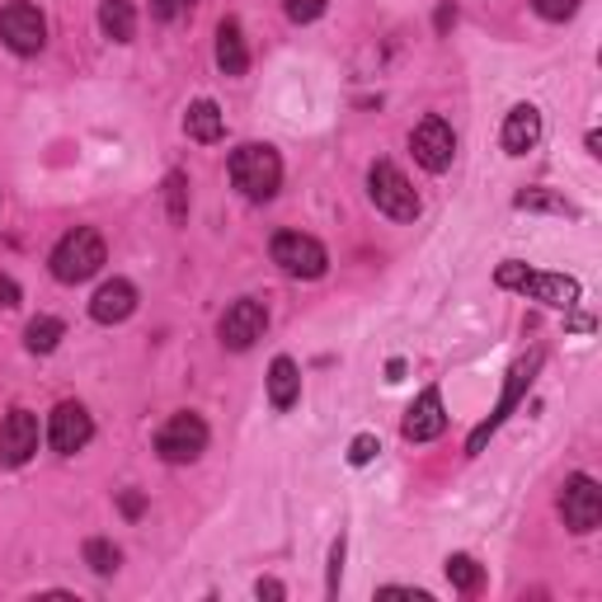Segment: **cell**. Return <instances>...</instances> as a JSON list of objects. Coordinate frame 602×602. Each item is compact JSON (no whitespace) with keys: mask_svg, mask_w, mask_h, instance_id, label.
Listing matches in <instances>:
<instances>
[{"mask_svg":"<svg viewBox=\"0 0 602 602\" xmlns=\"http://www.w3.org/2000/svg\"><path fill=\"white\" fill-rule=\"evenodd\" d=\"M231 184L240 189V198H250V203H268V198L278 193L283 184V161L274 147H264V141H246V147L231 151Z\"/></svg>","mask_w":602,"mask_h":602,"instance_id":"6da1fadb","label":"cell"},{"mask_svg":"<svg viewBox=\"0 0 602 602\" xmlns=\"http://www.w3.org/2000/svg\"><path fill=\"white\" fill-rule=\"evenodd\" d=\"M494 283H499V288H509V292L532 297V301H547V306H555V311H569L579 301V278H569V274H537V268H527L518 260L499 264Z\"/></svg>","mask_w":602,"mask_h":602,"instance_id":"7a4b0ae2","label":"cell"},{"mask_svg":"<svg viewBox=\"0 0 602 602\" xmlns=\"http://www.w3.org/2000/svg\"><path fill=\"white\" fill-rule=\"evenodd\" d=\"M104 236L95 231V226H76V231H66L62 240H57V250H52V278L57 283H85V278H95L99 268H104Z\"/></svg>","mask_w":602,"mask_h":602,"instance_id":"3957f363","label":"cell"},{"mask_svg":"<svg viewBox=\"0 0 602 602\" xmlns=\"http://www.w3.org/2000/svg\"><path fill=\"white\" fill-rule=\"evenodd\" d=\"M537 367H541V349H532L527 358H518V363L509 367V381H504V391H499V405L490 410V419H485V424H476V434H471V442H466V452H471V456H476V452H485V442H490V438L499 434V424H504L509 414L518 410V400H523V391H527V386H532Z\"/></svg>","mask_w":602,"mask_h":602,"instance_id":"277c9868","label":"cell"},{"mask_svg":"<svg viewBox=\"0 0 602 602\" xmlns=\"http://www.w3.org/2000/svg\"><path fill=\"white\" fill-rule=\"evenodd\" d=\"M367 193H372V203H377V212H386L391 222H414L424 208L419 193L410 189V179L400 175L391 161H377L367 170Z\"/></svg>","mask_w":602,"mask_h":602,"instance_id":"5b68a950","label":"cell"},{"mask_svg":"<svg viewBox=\"0 0 602 602\" xmlns=\"http://www.w3.org/2000/svg\"><path fill=\"white\" fill-rule=\"evenodd\" d=\"M155 452H161V462H170V466L198 462V456L208 452V424L198 419L193 410L175 414V419H165L161 434H155Z\"/></svg>","mask_w":602,"mask_h":602,"instance_id":"8992f818","label":"cell"},{"mask_svg":"<svg viewBox=\"0 0 602 602\" xmlns=\"http://www.w3.org/2000/svg\"><path fill=\"white\" fill-rule=\"evenodd\" d=\"M268 254H274V264L283 268L288 278H321L329 268V254L315 236H301V231H278L274 246H268Z\"/></svg>","mask_w":602,"mask_h":602,"instance_id":"52a82bcc","label":"cell"},{"mask_svg":"<svg viewBox=\"0 0 602 602\" xmlns=\"http://www.w3.org/2000/svg\"><path fill=\"white\" fill-rule=\"evenodd\" d=\"M0 38H5L10 52L34 57V52H42V42H48V20H42V10L28 5V0H10V5L0 10Z\"/></svg>","mask_w":602,"mask_h":602,"instance_id":"ba28073f","label":"cell"},{"mask_svg":"<svg viewBox=\"0 0 602 602\" xmlns=\"http://www.w3.org/2000/svg\"><path fill=\"white\" fill-rule=\"evenodd\" d=\"M264 329H268V311L254 297H240V301L226 306L217 335L231 353H246V349H254V339H264Z\"/></svg>","mask_w":602,"mask_h":602,"instance_id":"9c48e42d","label":"cell"},{"mask_svg":"<svg viewBox=\"0 0 602 602\" xmlns=\"http://www.w3.org/2000/svg\"><path fill=\"white\" fill-rule=\"evenodd\" d=\"M561 518L569 532H593L602 523V490L593 476H569L565 480V494H561Z\"/></svg>","mask_w":602,"mask_h":602,"instance_id":"30bf717a","label":"cell"},{"mask_svg":"<svg viewBox=\"0 0 602 602\" xmlns=\"http://www.w3.org/2000/svg\"><path fill=\"white\" fill-rule=\"evenodd\" d=\"M410 151H414V161H419L428 175H442V170L452 165V155H456V137H452V127L434 113V118H424L410 133Z\"/></svg>","mask_w":602,"mask_h":602,"instance_id":"8fae6325","label":"cell"},{"mask_svg":"<svg viewBox=\"0 0 602 602\" xmlns=\"http://www.w3.org/2000/svg\"><path fill=\"white\" fill-rule=\"evenodd\" d=\"M95 438V419H90V410L76 405V400H62V405L52 410V424H48V442L62 456H76L85 442Z\"/></svg>","mask_w":602,"mask_h":602,"instance_id":"7c38bea8","label":"cell"},{"mask_svg":"<svg viewBox=\"0 0 602 602\" xmlns=\"http://www.w3.org/2000/svg\"><path fill=\"white\" fill-rule=\"evenodd\" d=\"M38 419L28 410H10L0 424V466H24L38 452Z\"/></svg>","mask_w":602,"mask_h":602,"instance_id":"4fadbf2b","label":"cell"},{"mask_svg":"<svg viewBox=\"0 0 602 602\" xmlns=\"http://www.w3.org/2000/svg\"><path fill=\"white\" fill-rule=\"evenodd\" d=\"M442 428H448V410H442V391L438 386H428L419 391V400L405 410V424H400V434L405 442H434L442 438Z\"/></svg>","mask_w":602,"mask_h":602,"instance_id":"5bb4252c","label":"cell"},{"mask_svg":"<svg viewBox=\"0 0 602 602\" xmlns=\"http://www.w3.org/2000/svg\"><path fill=\"white\" fill-rule=\"evenodd\" d=\"M133 311H137V288L127 278H113L90 297V315L99 325H123Z\"/></svg>","mask_w":602,"mask_h":602,"instance_id":"9a60e30c","label":"cell"},{"mask_svg":"<svg viewBox=\"0 0 602 602\" xmlns=\"http://www.w3.org/2000/svg\"><path fill=\"white\" fill-rule=\"evenodd\" d=\"M499 141H504L509 155H527V151H532L537 141H541V113H537V104H513Z\"/></svg>","mask_w":602,"mask_h":602,"instance_id":"2e32d148","label":"cell"},{"mask_svg":"<svg viewBox=\"0 0 602 602\" xmlns=\"http://www.w3.org/2000/svg\"><path fill=\"white\" fill-rule=\"evenodd\" d=\"M217 66H222V76H246L250 71V48H246V38H240L236 20L217 24Z\"/></svg>","mask_w":602,"mask_h":602,"instance_id":"e0dca14e","label":"cell"},{"mask_svg":"<svg viewBox=\"0 0 602 602\" xmlns=\"http://www.w3.org/2000/svg\"><path fill=\"white\" fill-rule=\"evenodd\" d=\"M301 400V372L292 358H274V367H268V405L274 410H292Z\"/></svg>","mask_w":602,"mask_h":602,"instance_id":"ac0fdd59","label":"cell"},{"mask_svg":"<svg viewBox=\"0 0 602 602\" xmlns=\"http://www.w3.org/2000/svg\"><path fill=\"white\" fill-rule=\"evenodd\" d=\"M184 133H189L193 141H222V133H226L222 109L212 104V99H198V104H189V113H184Z\"/></svg>","mask_w":602,"mask_h":602,"instance_id":"d6986e66","label":"cell"},{"mask_svg":"<svg viewBox=\"0 0 602 602\" xmlns=\"http://www.w3.org/2000/svg\"><path fill=\"white\" fill-rule=\"evenodd\" d=\"M99 28H104V38H113V42H133V34H137L133 0H104V5H99Z\"/></svg>","mask_w":602,"mask_h":602,"instance_id":"ffe728a7","label":"cell"},{"mask_svg":"<svg viewBox=\"0 0 602 602\" xmlns=\"http://www.w3.org/2000/svg\"><path fill=\"white\" fill-rule=\"evenodd\" d=\"M62 335H66V325L57 315H38V321H28L24 343H28V353H52L62 343Z\"/></svg>","mask_w":602,"mask_h":602,"instance_id":"44dd1931","label":"cell"},{"mask_svg":"<svg viewBox=\"0 0 602 602\" xmlns=\"http://www.w3.org/2000/svg\"><path fill=\"white\" fill-rule=\"evenodd\" d=\"M442 569H448V584L456 593H476L485 584V569L471 561V555H448V565H442Z\"/></svg>","mask_w":602,"mask_h":602,"instance_id":"7402d4cb","label":"cell"},{"mask_svg":"<svg viewBox=\"0 0 602 602\" xmlns=\"http://www.w3.org/2000/svg\"><path fill=\"white\" fill-rule=\"evenodd\" d=\"M118 547H113V541H104V537H90L85 541V565L95 569V575H113V569H118Z\"/></svg>","mask_w":602,"mask_h":602,"instance_id":"603a6c76","label":"cell"},{"mask_svg":"<svg viewBox=\"0 0 602 602\" xmlns=\"http://www.w3.org/2000/svg\"><path fill=\"white\" fill-rule=\"evenodd\" d=\"M513 208H523V212H569L565 198L551 193V189H523L518 198H513Z\"/></svg>","mask_w":602,"mask_h":602,"instance_id":"cb8c5ba5","label":"cell"},{"mask_svg":"<svg viewBox=\"0 0 602 602\" xmlns=\"http://www.w3.org/2000/svg\"><path fill=\"white\" fill-rule=\"evenodd\" d=\"M165 203H170V222H184V217H189V179H184L179 170L165 179Z\"/></svg>","mask_w":602,"mask_h":602,"instance_id":"d4e9b609","label":"cell"},{"mask_svg":"<svg viewBox=\"0 0 602 602\" xmlns=\"http://www.w3.org/2000/svg\"><path fill=\"white\" fill-rule=\"evenodd\" d=\"M329 0H283V10H288V20L292 24H311V20H321Z\"/></svg>","mask_w":602,"mask_h":602,"instance_id":"484cf974","label":"cell"},{"mask_svg":"<svg viewBox=\"0 0 602 602\" xmlns=\"http://www.w3.org/2000/svg\"><path fill=\"white\" fill-rule=\"evenodd\" d=\"M198 5V0H151V14L161 24H175V20H184V14H189Z\"/></svg>","mask_w":602,"mask_h":602,"instance_id":"4316f807","label":"cell"},{"mask_svg":"<svg viewBox=\"0 0 602 602\" xmlns=\"http://www.w3.org/2000/svg\"><path fill=\"white\" fill-rule=\"evenodd\" d=\"M377 452H381V442L372 438V434H358V438L349 442V462H353V466H367Z\"/></svg>","mask_w":602,"mask_h":602,"instance_id":"83f0119b","label":"cell"},{"mask_svg":"<svg viewBox=\"0 0 602 602\" xmlns=\"http://www.w3.org/2000/svg\"><path fill=\"white\" fill-rule=\"evenodd\" d=\"M532 5H537L541 20H555V24H561V20H569V14L579 10V0H532Z\"/></svg>","mask_w":602,"mask_h":602,"instance_id":"f1b7e54d","label":"cell"},{"mask_svg":"<svg viewBox=\"0 0 602 602\" xmlns=\"http://www.w3.org/2000/svg\"><path fill=\"white\" fill-rule=\"evenodd\" d=\"M339 569H343V537L335 541V547H329V584H325V589H329V598L339 593Z\"/></svg>","mask_w":602,"mask_h":602,"instance_id":"f546056e","label":"cell"},{"mask_svg":"<svg viewBox=\"0 0 602 602\" xmlns=\"http://www.w3.org/2000/svg\"><path fill=\"white\" fill-rule=\"evenodd\" d=\"M0 306H5V311L20 306V283H14L10 274H0Z\"/></svg>","mask_w":602,"mask_h":602,"instance_id":"4dcf8cb0","label":"cell"},{"mask_svg":"<svg viewBox=\"0 0 602 602\" xmlns=\"http://www.w3.org/2000/svg\"><path fill=\"white\" fill-rule=\"evenodd\" d=\"M118 509H123V518H141V509H147V499H141L137 490H127V494L118 499Z\"/></svg>","mask_w":602,"mask_h":602,"instance_id":"1f68e13d","label":"cell"},{"mask_svg":"<svg viewBox=\"0 0 602 602\" xmlns=\"http://www.w3.org/2000/svg\"><path fill=\"white\" fill-rule=\"evenodd\" d=\"M254 593L268 598V602H283V598H288V589H283L278 579H260V584H254Z\"/></svg>","mask_w":602,"mask_h":602,"instance_id":"d6a6232c","label":"cell"},{"mask_svg":"<svg viewBox=\"0 0 602 602\" xmlns=\"http://www.w3.org/2000/svg\"><path fill=\"white\" fill-rule=\"evenodd\" d=\"M381 598H414V602H428V593H424V589H400V584H386Z\"/></svg>","mask_w":602,"mask_h":602,"instance_id":"836d02e7","label":"cell"},{"mask_svg":"<svg viewBox=\"0 0 602 602\" xmlns=\"http://www.w3.org/2000/svg\"><path fill=\"white\" fill-rule=\"evenodd\" d=\"M452 24H456V10H452V5H442V10H438V34H448Z\"/></svg>","mask_w":602,"mask_h":602,"instance_id":"e575fe53","label":"cell"},{"mask_svg":"<svg viewBox=\"0 0 602 602\" xmlns=\"http://www.w3.org/2000/svg\"><path fill=\"white\" fill-rule=\"evenodd\" d=\"M400 377H405V363L396 358V363H386V381H400Z\"/></svg>","mask_w":602,"mask_h":602,"instance_id":"d590c367","label":"cell"}]
</instances>
